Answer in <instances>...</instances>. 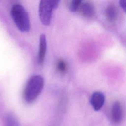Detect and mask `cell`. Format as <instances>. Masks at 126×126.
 <instances>
[{
    "label": "cell",
    "mask_w": 126,
    "mask_h": 126,
    "mask_svg": "<svg viewBox=\"0 0 126 126\" xmlns=\"http://www.w3.org/2000/svg\"><path fill=\"white\" fill-rule=\"evenodd\" d=\"M12 19L17 28L22 32H28L30 30V20L28 13L21 4H16L11 9Z\"/></svg>",
    "instance_id": "7a4b0ae2"
},
{
    "label": "cell",
    "mask_w": 126,
    "mask_h": 126,
    "mask_svg": "<svg viewBox=\"0 0 126 126\" xmlns=\"http://www.w3.org/2000/svg\"><path fill=\"white\" fill-rule=\"evenodd\" d=\"M104 102L105 96L102 92L96 91L92 94L90 98V103L95 111H99L102 107Z\"/></svg>",
    "instance_id": "277c9868"
},
{
    "label": "cell",
    "mask_w": 126,
    "mask_h": 126,
    "mask_svg": "<svg viewBox=\"0 0 126 126\" xmlns=\"http://www.w3.org/2000/svg\"><path fill=\"white\" fill-rule=\"evenodd\" d=\"M53 9L54 0H40L38 14L43 25L48 26L50 24Z\"/></svg>",
    "instance_id": "3957f363"
},
{
    "label": "cell",
    "mask_w": 126,
    "mask_h": 126,
    "mask_svg": "<svg viewBox=\"0 0 126 126\" xmlns=\"http://www.w3.org/2000/svg\"><path fill=\"white\" fill-rule=\"evenodd\" d=\"M57 68L58 70L61 73H64L66 71L67 65L66 63L63 60H60L57 63Z\"/></svg>",
    "instance_id": "30bf717a"
},
{
    "label": "cell",
    "mask_w": 126,
    "mask_h": 126,
    "mask_svg": "<svg viewBox=\"0 0 126 126\" xmlns=\"http://www.w3.org/2000/svg\"><path fill=\"white\" fill-rule=\"evenodd\" d=\"M78 9L80 13L85 17H90L93 16L95 12L94 6L88 2L81 3Z\"/></svg>",
    "instance_id": "ba28073f"
},
{
    "label": "cell",
    "mask_w": 126,
    "mask_h": 126,
    "mask_svg": "<svg viewBox=\"0 0 126 126\" xmlns=\"http://www.w3.org/2000/svg\"><path fill=\"white\" fill-rule=\"evenodd\" d=\"M119 15L117 7L114 4L108 5L105 10V16L107 21L110 23L115 22Z\"/></svg>",
    "instance_id": "52a82bcc"
},
{
    "label": "cell",
    "mask_w": 126,
    "mask_h": 126,
    "mask_svg": "<svg viewBox=\"0 0 126 126\" xmlns=\"http://www.w3.org/2000/svg\"><path fill=\"white\" fill-rule=\"evenodd\" d=\"M47 48L46 38L45 34H41L39 38V51L38 53L37 61L39 64H42L44 61Z\"/></svg>",
    "instance_id": "5b68a950"
},
{
    "label": "cell",
    "mask_w": 126,
    "mask_h": 126,
    "mask_svg": "<svg viewBox=\"0 0 126 126\" xmlns=\"http://www.w3.org/2000/svg\"><path fill=\"white\" fill-rule=\"evenodd\" d=\"M82 2V0H71L69 6V10L72 12H75L77 10L79 6Z\"/></svg>",
    "instance_id": "8fae6325"
},
{
    "label": "cell",
    "mask_w": 126,
    "mask_h": 126,
    "mask_svg": "<svg viewBox=\"0 0 126 126\" xmlns=\"http://www.w3.org/2000/svg\"><path fill=\"white\" fill-rule=\"evenodd\" d=\"M60 0H54V9H56L59 5Z\"/></svg>",
    "instance_id": "4fadbf2b"
},
{
    "label": "cell",
    "mask_w": 126,
    "mask_h": 126,
    "mask_svg": "<svg viewBox=\"0 0 126 126\" xmlns=\"http://www.w3.org/2000/svg\"><path fill=\"white\" fill-rule=\"evenodd\" d=\"M44 82V79L40 75H34L29 79L23 92L24 98L26 102L31 103L37 99L42 91Z\"/></svg>",
    "instance_id": "6da1fadb"
},
{
    "label": "cell",
    "mask_w": 126,
    "mask_h": 126,
    "mask_svg": "<svg viewBox=\"0 0 126 126\" xmlns=\"http://www.w3.org/2000/svg\"><path fill=\"white\" fill-rule=\"evenodd\" d=\"M5 126H19V121L13 114H8L5 118Z\"/></svg>",
    "instance_id": "9c48e42d"
},
{
    "label": "cell",
    "mask_w": 126,
    "mask_h": 126,
    "mask_svg": "<svg viewBox=\"0 0 126 126\" xmlns=\"http://www.w3.org/2000/svg\"><path fill=\"white\" fill-rule=\"evenodd\" d=\"M112 118L115 123H120L122 119L123 112L121 103L119 101H115L112 105L111 110Z\"/></svg>",
    "instance_id": "8992f818"
},
{
    "label": "cell",
    "mask_w": 126,
    "mask_h": 126,
    "mask_svg": "<svg viewBox=\"0 0 126 126\" xmlns=\"http://www.w3.org/2000/svg\"><path fill=\"white\" fill-rule=\"evenodd\" d=\"M126 0H120L119 4L121 7L123 9L124 11L125 12L126 9Z\"/></svg>",
    "instance_id": "7c38bea8"
}]
</instances>
